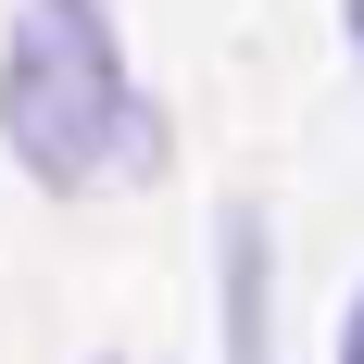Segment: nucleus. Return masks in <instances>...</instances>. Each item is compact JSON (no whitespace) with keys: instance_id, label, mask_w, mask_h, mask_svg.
<instances>
[{"instance_id":"obj_1","label":"nucleus","mask_w":364,"mask_h":364,"mask_svg":"<svg viewBox=\"0 0 364 364\" xmlns=\"http://www.w3.org/2000/svg\"><path fill=\"white\" fill-rule=\"evenodd\" d=\"M0 151L50 188V201L164 164V113H151L139 75H126L113 0H26V13H13V38H0Z\"/></svg>"},{"instance_id":"obj_2","label":"nucleus","mask_w":364,"mask_h":364,"mask_svg":"<svg viewBox=\"0 0 364 364\" xmlns=\"http://www.w3.org/2000/svg\"><path fill=\"white\" fill-rule=\"evenodd\" d=\"M214 277H226V364H277V277H264V214H214Z\"/></svg>"},{"instance_id":"obj_3","label":"nucleus","mask_w":364,"mask_h":364,"mask_svg":"<svg viewBox=\"0 0 364 364\" xmlns=\"http://www.w3.org/2000/svg\"><path fill=\"white\" fill-rule=\"evenodd\" d=\"M339 364H364V289H352V314H339Z\"/></svg>"},{"instance_id":"obj_4","label":"nucleus","mask_w":364,"mask_h":364,"mask_svg":"<svg viewBox=\"0 0 364 364\" xmlns=\"http://www.w3.org/2000/svg\"><path fill=\"white\" fill-rule=\"evenodd\" d=\"M339 26H352V63H364V0H339Z\"/></svg>"},{"instance_id":"obj_5","label":"nucleus","mask_w":364,"mask_h":364,"mask_svg":"<svg viewBox=\"0 0 364 364\" xmlns=\"http://www.w3.org/2000/svg\"><path fill=\"white\" fill-rule=\"evenodd\" d=\"M88 364H113V352H88Z\"/></svg>"}]
</instances>
